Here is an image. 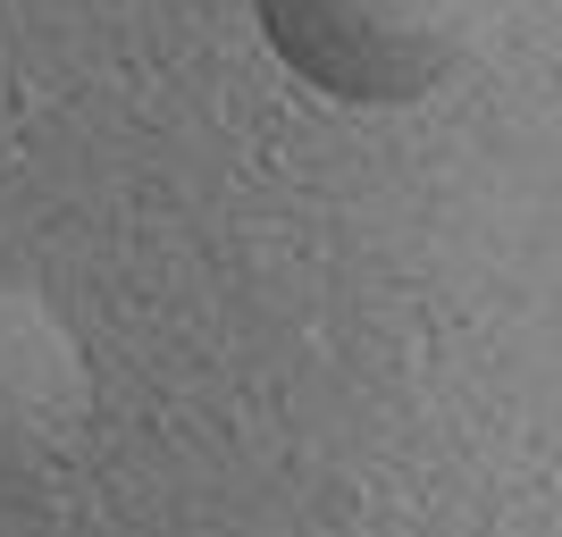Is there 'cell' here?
Here are the masks:
<instances>
[{
  "mask_svg": "<svg viewBox=\"0 0 562 537\" xmlns=\"http://www.w3.org/2000/svg\"><path fill=\"white\" fill-rule=\"evenodd\" d=\"M504 0H252L285 68L336 101H420L462 76Z\"/></svg>",
  "mask_w": 562,
  "mask_h": 537,
  "instance_id": "1",
  "label": "cell"
},
{
  "mask_svg": "<svg viewBox=\"0 0 562 537\" xmlns=\"http://www.w3.org/2000/svg\"><path fill=\"white\" fill-rule=\"evenodd\" d=\"M93 421V370L76 353L68 320L34 286L0 278V521L76 462Z\"/></svg>",
  "mask_w": 562,
  "mask_h": 537,
  "instance_id": "2",
  "label": "cell"
}]
</instances>
